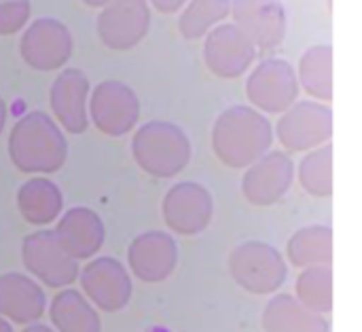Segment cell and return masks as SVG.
<instances>
[{
  "instance_id": "obj_1",
  "label": "cell",
  "mask_w": 362,
  "mask_h": 332,
  "mask_svg": "<svg viewBox=\"0 0 362 332\" xmlns=\"http://www.w3.org/2000/svg\"><path fill=\"white\" fill-rule=\"evenodd\" d=\"M274 142L267 117L250 106L233 104L225 108L212 127V148L216 157L233 170H244L263 157Z\"/></svg>"
},
{
  "instance_id": "obj_2",
  "label": "cell",
  "mask_w": 362,
  "mask_h": 332,
  "mask_svg": "<svg viewBox=\"0 0 362 332\" xmlns=\"http://www.w3.org/2000/svg\"><path fill=\"white\" fill-rule=\"evenodd\" d=\"M8 157L23 174H53L68 159V142L47 112L32 110L11 129Z\"/></svg>"
},
{
  "instance_id": "obj_3",
  "label": "cell",
  "mask_w": 362,
  "mask_h": 332,
  "mask_svg": "<svg viewBox=\"0 0 362 332\" xmlns=\"http://www.w3.org/2000/svg\"><path fill=\"white\" fill-rule=\"evenodd\" d=\"M132 155L153 178H174L191 161L187 134L170 121H148L132 138Z\"/></svg>"
},
{
  "instance_id": "obj_4",
  "label": "cell",
  "mask_w": 362,
  "mask_h": 332,
  "mask_svg": "<svg viewBox=\"0 0 362 332\" xmlns=\"http://www.w3.org/2000/svg\"><path fill=\"white\" fill-rule=\"evenodd\" d=\"M229 275L250 295H272L284 286L288 267L272 244L244 242L229 254Z\"/></svg>"
},
{
  "instance_id": "obj_5",
  "label": "cell",
  "mask_w": 362,
  "mask_h": 332,
  "mask_svg": "<svg viewBox=\"0 0 362 332\" xmlns=\"http://www.w3.org/2000/svg\"><path fill=\"white\" fill-rule=\"evenodd\" d=\"M87 114L102 134L119 138L136 127L140 119V100L123 81H102L89 91Z\"/></svg>"
},
{
  "instance_id": "obj_6",
  "label": "cell",
  "mask_w": 362,
  "mask_h": 332,
  "mask_svg": "<svg viewBox=\"0 0 362 332\" xmlns=\"http://www.w3.org/2000/svg\"><path fill=\"white\" fill-rule=\"evenodd\" d=\"M21 263L30 275L49 288L70 286L78 278V261L72 259L53 231H34L21 242Z\"/></svg>"
},
{
  "instance_id": "obj_7",
  "label": "cell",
  "mask_w": 362,
  "mask_h": 332,
  "mask_svg": "<svg viewBox=\"0 0 362 332\" xmlns=\"http://www.w3.org/2000/svg\"><path fill=\"white\" fill-rule=\"evenodd\" d=\"M246 95L257 110L280 114L297 102V70L282 57H267L250 72L246 81Z\"/></svg>"
},
{
  "instance_id": "obj_8",
  "label": "cell",
  "mask_w": 362,
  "mask_h": 332,
  "mask_svg": "<svg viewBox=\"0 0 362 332\" xmlns=\"http://www.w3.org/2000/svg\"><path fill=\"white\" fill-rule=\"evenodd\" d=\"M276 136L286 150H312L331 140L333 112L320 102H295L282 112L276 125Z\"/></svg>"
},
{
  "instance_id": "obj_9",
  "label": "cell",
  "mask_w": 362,
  "mask_h": 332,
  "mask_svg": "<svg viewBox=\"0 0 362 332\" xmlns=\"http://www.w3.org/2000/svg\"><path fill=\"white\" fill-rule=\"evenodd\" d=\"M74 40L66 23L53 17L32 21L19 38L21 59L40 72L59 70L72 55Z\"/></svg>"
},
{
  "instance_id": "obj_10",
  "label": "cell",
  "mask_w": 362,
  "mask_h": 332,
  "mask_svg": "<svg viewBox=\"0 0 362 332\" xmlns=\"http://www.w3.org/2000/svg\"><path fill=\"white\" fill-rule=\"evenodd\" d=\"M255 42L235 23H218L204 36V61L218 78L242 76L257 59Z\"/></svg>"
},
{
  "instance_id": "obj_11",
  "label": "cell",
  "mask_w": 362,
  "mask_h": 332,
  "mask_svg": "<svg viewBox=\"0 0 362 332\" xmlns=\"http://www.w3.org/2000/svg\"><path fill=\"white\" fill-rule=\"evenodd\" d=\"M163 220L178 235H199L214 216V199L199 182H178L163 197Z\"/></svg>"
},
{
  "instance_id": "obj_12",
  "label": "cell",
  "mask_w": 362,
  "mask_h": 332,
  "mask_svg": "<svg viewBox=\"0 0 362 332\" xmlns=\"http://www.w3.org/2000/svg\"><path fill=\"white\" fill-rule=\"evenodd\" d=\"M81 286L89 303L102 312L117 314L132 301V278L125 265L112 256H100L78 271Z\"/></svg>"
},
{
  "instance_id": "obj_13",
  "label": "cell",
  "mask_w": 362,
  "mask_h": 332,
  "mask_svg": "<svg viewBox=\"0 0 362 332\" xmlns=\"http://www.w3.org/2000/svg\"><path fill=\"white\" fill-rule=\"evenodd\" d=\"M295 180V163L286 153L267 150L263 157L252 161L242 176L244 197L259 208L278 203Z\"/></svg>"
},
{
  "instance_id": "obj_14",
  "label": "cell",
  "mask_w": 362,
  "mask_h": 332,
  "mask_svg": "<svg viewBox=\"0 0 362 332\" xmlns=\"http://www.w3.org/2000/svg\"><path fill=\"white\" fill-rule=\"evenodd\" d=\"M151 28V8L146 0H110L98 15V36L115 51L136 47Z\"/></svg>"
},
{
  "instance_id": "obj_15",
  "label": "cell",
  "mask_w": 362,
  "mask_h": 332,
  "mask_svg": "<svg viewBox=\"0 0 362 332\" xmlns=\"http://www.w3.org/2000/svg\"><path fill=\"white\" fill-rule=\"evenodd\" d=\"M233 23L261 51H272L286 36V11L280 0H231Z\"/></svg>"
},
{
  "instance_id": "obj_16",
  "label": "cell",
  "mask_w": 362,
  "mask_h": 332,
  "mask_svg": "<svg viewBox=\"0 0 362 332\" xmlns=\"http://www.w3.org/2000/svg\"><path fill=\"white\" fill-rule=\"evenodd\" d=\"M127 265L144 284L165 282L178 265V246L165 231L140 233L127 250Z\"/></svg>"
},
{
  "instance_id": "obj_17",
  "label": "cell",
  "mask_w": 362,
  "mask_h": 332,
  "mask_svg": "<svg viewBox=\"0 0 362 332\" xmlns=\"http://www.w3.org/2000/svg\"><path fill=\"white\" fill-rule=\"evenodd\" d=\"M89 78L78 68H66L51 85V110L70 134H83L89 125Z\"/></svg>"
},
{
  "instance_id": "obj_18",
  "label": "cell",
  "mask_w": 362,
  "mask_h": 332,
  "mask_svg": "<svg viewBox=\"0 0 362 332\" xmlns=\"http://www.w3.org/2000/svg\"><path fill=\"white\" fill-rule=\"evenodd\" d=\"M53 233L64 246V250L76 261L93 259L106 237L102 218L85 206L70 208L68 212H64Z\"/></svg>"
},
{
  "instance_id": "obj_19",
  "label": "cell",
  "mask_w": 362,
  "mask_h": 332,
  "mask_svg": "<svg viewBox=\"0 0 362 332\" xmlns=\"http://www.w3.org/2000/svg\"><path fill=\"white\" fill-rule=\"evenodd\" d=\"M47 297L42 288L23 273L0 275V316L15 324H32L42 318Z\"/></svg>"
},
{
  "instance_id": "obj_20",
  "label": "cell",
  "mask_w": 362,
  "mask_h": 332,
  "mask_svg": "<svg viewBox=\"0 0 362 332\" xmlns=\"http://www.w3.org/2000/svg\"><path fill=\"white\" fill-rule=\"evenodd\" d=\"M265 332H331L329 320L303 307L293 295L274 297L261 318Z\"/></svg>"
},
{
  "instance_id": "obj_21",
  "label": "cell",
  "mask_w": 362,
  "mask_h": 332,
  "mask_svg": "<svg viewBox=\"0 0 362 332\" xmlns=\"http://www.w3.org/2000/svg\"><path fill=\"white\" fill-rule=\"evenodd\" d=\"M17 208L25 223L45 227L59 218L64 208V195L59 186L49 178H30L17 191Z\"/></svg>"
},
{
  "instance_id": "obj_22",
  "label": "cell",
  "mask_w": 362,
  "mask_h": 332,
  "mask_svg": "<svg viewBox=\"0 0 362 332\" xmlns=\"http://www.w3.org/2000/svg\"><path fill=\"white\" fill-rule=\"evenodd\" d=\"M51 322L57 332H100L102 322L95 307L83 292L66 288L57 292L49 307Z\"/></svg>"
},
{
  "instance_id": "obj_23",
  "label": "cell",
  "mask_w": 362,
  "mask_h": 332,
  "mask_svg": "<svg viewBox=\"0 0 362 332\" xmlns=\"http://www.w3.org/2000/svg\"><path fill=\"white\" fill-rule=\"evenodd\" d=\"M291 263L299 269L333 263V231L327 225H310L293 233L286 246Z\"/></svg>"
},
{
  "instance_id": "obj_24",
  "label": "cell",
  "mask_w": 362,
  "mask_h": 332,
  "mask_svg": "<svg viewBox=\"0 0 362 332\" xmlns=\"http://www.w3.org/2000/svg\"><path fill=\"white\" fill-rule=\"evenodd\" d=\"M297 81L316 100H333V47L314 45L305 49L299 59Z\"/></svg>"
},
{
  "instance_id": "obj_25",
  "label": "cell",
  "mask_w": 362,
  "mask_h": 332,
  "mask_svg": "<svg viewBox=\"0 0 362 332\" xmlns=\"http://www.w3.org/2000/svg\"><path fill=\"white\" fill-rule=\"evenodd\" d=\"M231 13V0H187L178 19V30L187 40L204 38Z\"/></svg>"
},
{
  "instance_id": "obj_26",
  "label": "cell",
  "mask_w": 362,
  "mask_h": 332,
  "mask_svg": "<svg viewBox=\"0 0 362 332\" xmlns=\"http://www.w3.org/2000/svg\"><path fill=\"white\" fill-rule=\"evenodd\" d=\"M297 301L316 312V314H329L333 309V269L331 265H314L305 267L303 273L297 278L295 284Z\"/></svg>"
},
{
  "instance_id": "obj_27",
  "label": "cell",
  "mask_w": 362,
  "mask_h": 332,
  "mask_svg": "<svg viewBox=\"0 0 362 332\" xmlns=\"http://www.w3.org/2000/svg\"><path fill=\"white\" fill-rule=\"evenodd\" d=\"M299 182L314 197L333 195V146L331 144H320L301 159Z\"/></svg>"
},
{
  "instance_id": "obj_28",
  "label": "cell",
  "mask_w": 362,
  "mask_h": 332,
  "mask_svg": "<svg viewBox=\"0 0 362 332\" xmlns=\"http://www.w3.org/2000/svg\"><path fill=\"white\" fill-rule=\"evenodd\" d=\"M30 2L28 0H4L0 2V34L8 36L25 28L30 19Z\"/></svg>"
},
{
  "instance_id": "obj_29",
  "label": "cell",
  "mask_w": 362,
  "mask_h": 332,
  "mask_svg": "<svg viewBox=\"0 0 362 332\" xmlns=\"http://www.w3.org/2000/svg\"><path fill=\"white\" fill-rule=\"evenodd\" d=\"M146 2H151L159 13H165V15L178 13L187 4V0H146Z\"/></svg>"
},
{
  "instance_id": "obj_30",
  "label": "cell",
  "mask_w": 362,
  "mask_h": 332,
  "mask_svg": "<svg viewBox=\"0 0 362 332\" xmlns=\"http://www.w3.org/2000/svg\"><path fill=\"white\" fill-rule=\"evenodd\" d=\"M23 332H55L51 326H45V324H38V322H32V324H28Z\"/></svg>"
},
{
  "instance_id": "obj_31",
  "label": "cell",
  "mask_w": 362,
  "mask_h": 332,
  "mask_svg": "<svg viewBox=\"0 0 362 332\" xmlns=\"http://www.w3.org/2000/svg\"><path fill=\"white\" fill-rule=\"evenodd\" d=\"M4 125H6V104H4V100L0 97V134H2V129H4Z\"/></svg>"
},
{
  "instance_id": "obj_32",
  "label": "cell",
  "mask_w": 362,
  "mask_h": 332,
  "mask_svg": "<svg viewBox=\"0 0 362 332\" xmlns=\"http://www.w3.org/2000/svg\"><path fill=\"white\" fill-rule=\"evenodd\" d=\"M0 332H13L11 322H8L6 318H2V316H0Z\"/></svg>"
},
{
  "instance_id": "obj_33",
  "label": "cell",
  "mask_w": 362,
  "mask_h": 332,
  "mask_svg": "<svg viewBox=\"0 0 362 332\" xmlns=\"http://www.w3.org/2000/svg\"><path fill=\"white\" fill-rule=\"evenodd\" d=\"M81 2H85L87 6H104V4H108L110 0H81Z\"/></svg>"
}]
</instances>
